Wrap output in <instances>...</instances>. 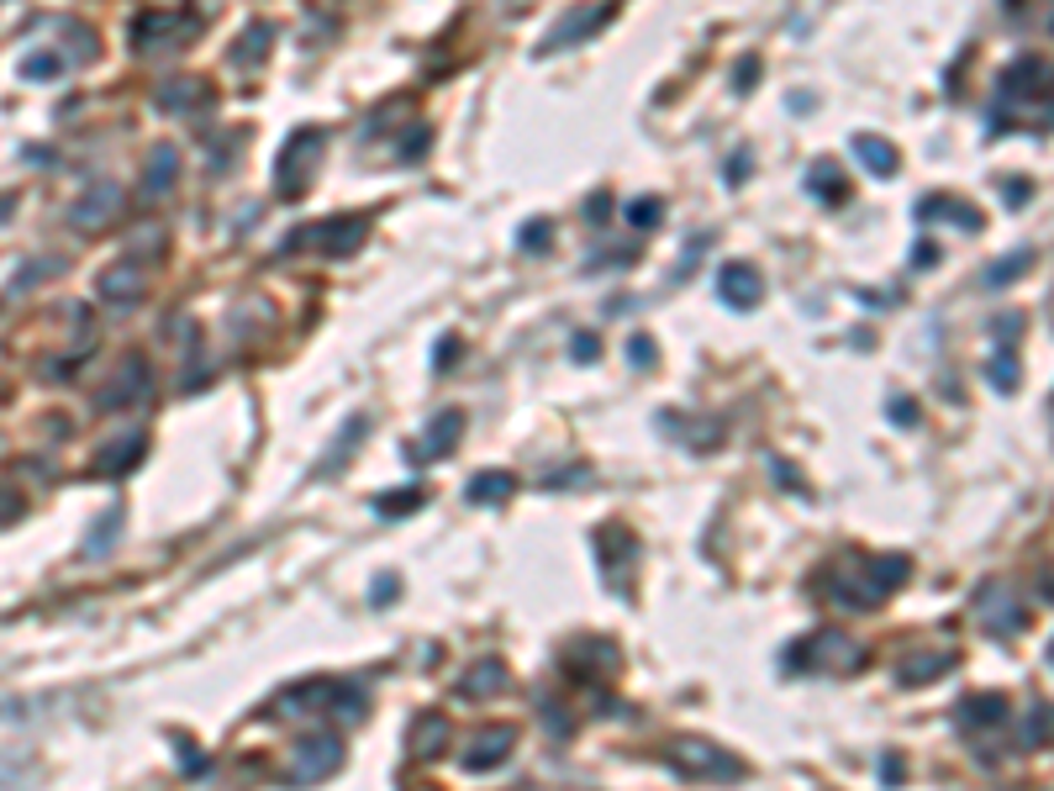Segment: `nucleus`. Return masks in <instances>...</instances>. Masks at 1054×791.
<instances>
[{
    "label": "nucleus",
    "mask_w": 1054,
    "mask_h": 791,
    "mask_svg": "<svg viewBox=\"0 0 1054 791\" xmlns=\"http://www.w3.org/2000/svg\"><path fill=\"white\" fill-rule=\"evenodd\" d=\"M902 581H913V560L907 554H849V560H838L822 575L828 596H834L838 607H855V612L880 607Z\"/></svg>",
    "instance_id": "1"
},
{
    "label": "nucleus",
    "mask_w": 1054,
    "mask_h": 791,
    "mask_svg": "<svg viewBox=\"0 0 1054 791\" xmlns=\"http://www.w3.org/2000/svg\"><path fill=\"white\" fill-rule=\"evenodd\" d=\"M322 148H327V132H322V127H296L290 138L279 142V154H275V196L279 201H301V196H306V185L317 180Z\"/></svg>",
    "instance_id": "2"
},
{
    "label": "nucleus",
    "mask_w": 1054,
    "mask_h": 791,
    "mask_svg": "<svg viewBox=\"0 0 1054 791\" xmlns=\"http://www.w3.org/2000/svg\"><path fill=\"white\" fill-rule=\"evenodd\" d=\"M664 760H670L686 781H707V787H738V781L749 775L743 760L728 754L722 744H712V739H676V744L664 750Z\"/></svg>",
    "instance_id": "3"
},
{
    "label": "nucleus",
    "mask_w": 1054,
    "mask_h": 791,
    "mask_svg": "<svg viewBox=\"0 0 1054 791\" xmlns=\"http://www.w3.org/2000/svg\"><path fill=\"white\" fill-rule=\"evenodd\" d=\"M364 238H370V217L343 211V217H327V223H312V227H301V233H290L285 248H317L322 259H348Z\"/></svg>",
    "instance_id": "4"
},
{
    "label": "nucleus",
    "mask_w": 1054,
    "mask_h": 791,
    "mask_svg": "<svg viewBox=\"0 0 1054 791\" xmlns=\"http://www.w3.org/2000/svg\"><path fill=\"white\" fill-rule=\"evenodd\" d=\"M200 32V17L190 11H138L132 17V48L138 53H175Z\"/></svg>",
    "instance_id": "5"
},
{
    "label": "nucleus",
    "mask_w": 1054,
    "mask_h": 791,
    "mask_svg": "<svg viewBox=\"0 0 1054 791\" xmlns=\"http://www.w3.org/2000/svg\"><path fill=\"white\" fill-rule=\"evenodd\" d=\"M786 665H817V670H859L865 665V644H855L849 633H812L807 644H796L786 654Z\"/></svg>",
    "instance_id": "6"
},
{
    "label": "nucleus",
    "mask_w": 1054,
    "mask_h": 791,
    "mask_svg": "<svg viewBox=\"0 0 1054 791\" xmlns=\"http://www.w3.org/2000/svg\"><path fill=\"white\" fill-rule=\"evenodd\" d=\"M343 765V739L333 729L322 733H306L296 744V754H290V781L296 787H312V781H327V775Z\"/></svg>",
    "instance_id": "7"
},
{
    "label": "nucleus",
    "mask_w": 1054,
    "mask_h": 791,
    "mask_svg": "<svg viewBox=\"0 0 1054 791\" xmlns=\"http://www.w3.org/2000/svg\"><path fill=\"white\" fill-rule=\"evenodd\" d=\"M148 396H154V369H148L142 354H127L117 375H111V386L96 396V406L100 412H127V406H142Z\"/></svg>",
    "instance_id": "8"
},
{
    "label": "nucleus",
    "mask_w": 1054,
    "mask_h": 791,
    "mask_svg": "<svg viewBox=\"0 0 1054 791\" xmlns=\"http://www.w3.org/2000/svg\"><path fill=\"white\" fill-rule=\"evenodd\" d=\"M96 290H100V301L111 306V312H132V306L148 296V264L142 259H117V264H106L100 269V280H96Z\"/></svg>",
    "instance_id": "9"
},
{
    "label": "nucleus",
    "mask_w": 1054,
    "mask_h": 791,
    "mask_svg": "<svg viewBox=\"0 0 1054 791\" xmlns=\"http://www.w3.org/2000/svg\"><path fill=\"white\" fill-rule=\"evenodd\" d=\"M117 211H121V185L117 180H90L80 201L69 206V223L80 227V233H96V227H106Z\"/></svg>",
    "instance_id": "10"
},
{
    "label": "nucleus",
    "mask_w": 1054,
    "mask_h": 791,
    "mask_svg": "<svg viewBox=\"0 0 1054 791\" xmlns=\"http://www.w3.org/2000/svg\"><path fill=\"white\" fill-rule=\"evenodd\" d=\"M607 21H612V6H585V11H570V17H559V21H554V32H549V38L538 42V53L549 59V53H559L564 42L575 48V42H585L591 32H601Z\"/></svg>",
    "instance_id": "11"
},
{
    "label": "nucleus",
    "mask_w": 1054,
    "mask_h": 791,
    "mask_svg": "<svg viewBox=\"0 0 1054 791\" xmlns=\"http://www.w3.org/2000/svg\"><path fill=\"white\" fill-rule=\"evenodd\" d=\"M512 750H518V729H512V723H491V729H480L475 739H470L464 771H496Z\"/></svg>",
    "instance_id": "12"
},
{
    "label": "nucleus",
    "mask_w": 1054,
    "mask_h": 791,
    "mask_svg": "<svg viewBox=\"0 0 1054 791\" xmlns=\"http://www.w3.org/2000/svg\"><path fill=\"white\" fill-rule=\"evenodd\" d=\"M717 296L728 306H738V312H755L759 301H765V280H759L755 264H722V275H717Z\"/></svg>",
    "instance_id": "13"
},
{
    "label": "nucleus",
    "mask_w": 1054,
    "mask_h": 791,
    "mask_svg": "<svg viewBox=\"0 0 1054 791\" xmlns=\"http://www.w3.org/2000/svg\"><path fill=\"white\" fill-rule=\"evenodd\" d=\"M975 607H981V623H986L992 633H1002V639H1007V633H1017L1023 623H1028V607H1023L1017 596H1007L1002 586H986V591H981V602H975Z\"/></svg>",
    "instance_id": "14"
},
{
    "label": "nucleus",
    "mask_w": 1054,
    "mask_h": 791,
    "mask_svg": "<svg viewBox=\"0 0 1054 791\" xmlns=\"http://www.w3.org/2000/svg\"><path fill=\"white\" fill-rule=\"evenodd\" d=\"M459 427H464V412H459V406H449V412H439V417L427 423V438H422V444H412L406 454H412V459H439V454H449V448L459 444Z\"/></svg>",
    "instance_id": "15"
},
{
    "label": "nucleus",
    "mask_w": 1054,
    "mask_h": 791,
    "mask_svg": "<svg viewBox=\"0 0 1054 791\" xmlns=\"http://www.w3.org/2000/svg\"><path fill=\"white\" fill-rule=\"evenodd\" d=\"M142 448H148V433H121L96 454V469L100 475H127V469H138Z\"/></svg>",
    "instance_id": "16"
},
{
    "label": "nucleus",
    "mask_w": 1054,
    "mask_h": 791,
    "mask_svg": "<svg viewBox=\"0 0 1054 791\" xmlns=\"http://www.w3.org/2000/svg\"><path fill=\"white\" fill-rule=\"evenodd\" d=\"M501 691H506V665L501 660H475V665L464 670V681H459V696H470V702L501 696Z\"/></svg>",
    "instance_id": "17"
},
{
    "label": "nucleus",
    "mask_w": 1054,
    "mask_h": 791,
    "mask_svg": "<svg viewBox=\"0 0 1054 791\" xmlns=\"http://www.w3.org/2000/svg\"><path fill=\"white\" fill-rule=\"evenodd\" d=\"M1002 718H1007V702H1002V696H986V691H981V696H965V702H959V712H955V723L965 733L1002 729Z\"/></svg>",
    "instance_id": "18"
},
{
    "label": "nucleus",
    "mask_w": 1054,
    "mask_h": 791,
    "mask_svg": "<svg viewBox=\"0 0 1054 791\" xmlns=\"http://www.w3.org/2000/svg\"><path fill=\"white\" fill-rule=\"evenodd\" d=\"M175 175H179V148H175V142H154V154H148V175H142V190H148V196H169V190H175Z\"/></svg>",
    "instance_id": "19"
},
{
    "label": "nucleus",
    "mask_w": 1054,
    "mask_h": 791,
    "mask_svg": "<svg viewBox=\"0 0 1054 791\" xmlns=\"http://www.w3.org/2000/svg\"><path fill=\"white\" fill-rule=\"evenodd\" d=\"M855 159L876 175V180H892L896 175V164H902V154H896L886 138H876V132H859L855 138Z\"/></svg>",
    "instance_id": "20"
},
{
    "label": "nucleus",
    "mask_w": 1054,
    "mask_h": 791,
    "mask_svg": "<svg viewBox=\"0 0 1054 791\" xmlns=\"http://www.w3.org/2000/svg\"><path fill=\"white\" fill-rule=\"evenodd\" d=\"M443 744H449V723H443L439 712H422L412 739H406V754L412 760H433V754H443Z\"/></svg>",
    "instance_id": "21"
},
{
    "label": "nucleus",
    "mask_w": 1054,
    "mask_h": 791,
    "mask_svg": "<svg viewBox=\"0 0 1054 791\" xmlns=\"http://www.w3.org/2000/svg\"><path fill=\"white\" fill-rule=\"evenodd\" d=\"M269 42H275V27H269V21H248V32H243L238 48H233V63H238V69H259L264 53H269Z\"/></svg>",
    "instance_id": "22"
},
{
    "label": "nucleus",
    "mask_w": 1054,
    "mask_h": 791,
    "mask_svg": "<svg viewBox=\"0 0 1054 791\" xmlns=\"http://www.w3.org/2000/svg\"><path fill=\"white\" fill-rule=\"evenodd\" d=\"M512 491H518V481H512L506 469H491V475H475V481H470V491H464V496H470L475 507H480V502H485V507H501V502H506Z\"/></svg>",
    "instance_id": "23"
},
{
    "label": "nucleus",
    "mask_w": 1054,
    "mask_h": 791,
    "mask_svg": "<svg viewBox=\"0 0 1054 791\" xmlns=\"http://www.w3.org/2000/svg\"><path fill=\"white\" fill-rule=\"evenodd\" d=\"M570 665H597L601 675H612L617 670V644H607V639H580L575 650H570Z\"/></svg>",
    "instance_id": "24"
},
{
    "label": "nucleus",
    "mask_w": 1054,
    "mask_h": 791,
    "mask_svg": "<svg viewBox=\"0 0 1054 791\" xmlns=\"http://www.w3.org/2000/svg\"><path fill=\"white\" fill-rule=\"evenodd\" d=\"M949 665H955V654H917V660H902V681H907V686H928V681L944 675Z\"/></svg>",
    "instance_id": "25"
},
{
    "label": "nucleus",
    "mask_w": 1054,
    "mask_h": 791,
    "mask_svg": "<svg viewBox=\"0 0 1054 791\" xmlns=\"http://www.w3.org/2000/svg\"><path fill=\"white\" fill-rule=\"evenodd\" d=\"M807 190H812V196H822V201H844L838 164H812V175H807Z\"/></svg>",
    "instance_id": "26"
},
{
    "label": "nucleus",
    "mask_w": 1054,
    "mask_h": 791,
    "mask_svg": "<svg viewBox=\"0 0 1054 791\" xmlns=\"http://www.w3.org/2000/svg\"><path fill=\"white\" fill-rule=\"evenodd\" d=\"M412 507H422V486L385 491V496H375V512H380V517H406Z\"/></svg>",
    "instance_id": "27"
},
{
    "label": "nucleus",
    "mask_w": 1054,
    "mask_h": 791,
    "mask_svg": "<svg viewBox=\"0 0 1054 791\" xmlns=\"http://www.w3.org/2000/svg\"><path fill=\"white\" fill-rule=\"evenodd\" d=\"M628 223H633L638 233L659 227V223H664V201H659V196H638V201L628 206Z\"/></svg>",
    "instance_id": "28"
},
{
    "label": "nucleus",
    "mask_w": 1054,
    "mask_h": 791,
    "mask_svg": "<svg viewBox=\"0 0 1054 791\" xmlns=\"http://www.w3.org/2000/svg\"><path fill=\"white\" fill-rule=\"evenodd\" d=\"M196 90H206V85H196V80H169V85H159V106H164V111H185V106L196 101Z\"/></svg>",
    "instance_id": "29"
},
{
    "label": "nucleus",
    "mask_w": 1054,
    "mask_h": 791,
    "mask_svg": "<svg viewBox=\"0 0 1054 791\" xmlns=\"http://www.w3.org/2000/svg\"><path fill=\"white\" fill-rule=\"evenodd\" d=\"M917 211H944V217H955L965 233H975V227H981V217H975L971 206H965V201H944V196H928V201L917 206Z\"/></svg>",
    "instance_id": "30"
},
{
    "label": "nucleus",
    "mask_w": 1054,
    "mask_h": 791,
    "mask_svg": "<svg viewBox=\"0 0 1054 791\" xmlns=\"http://www.w3.org/2000/svg\"><path fill=\"white\" fill-rule=\"evenodd\" d=\"M1028 264H1034V254H1007V259L996 264V269H986V285H992V290H1002V285H1013L1017 275L1028 269Z\"/></svg>",
    "instance_id": "31"
},
{
    "label": "nucleus",
    "mask_w": 1054,
    "mask_h": 791,
    "mask_svg": "<svg viewBox=\"0 0 1054 791\" xmlns=\"http://www.w3.org/2000/svg\"><path fill=\"white\" fill-rule=\"evenodd\" d=\"M992 386L996 390H1017V354L1007 344L996 348V359H992Z\"/></svg>",
    "instance_id": "32"
},
{
    "label": "nucleus",
    "mask_w": 1054,
    "mask_h": 791,
    "mask_svg": "<svg viewBox=\"0 0 1054 791\" xmlns=\"http://www.w3.org/2000/svg\"><path fill=\"white\" fill-rule=\"evenodd\" d=\"M117 527H121V512L111 507V517H100L96 533L85 538V554H90V560H100V544H111V538H117Z\"/></svg>",
    "instance_id": "33"
},
{
    "label": "nucleus",
    "mask_w": 1054,
    "mask_h": 791,
    "mask_svg": "<svg viewBox=\"0 0 1054 791\" xmlns=\"http://www.w3.org/2000/svg\"><path fill=\"white\" fill-rule=\"evenodd\" d=\"M364 427H370V423H364V417H354V423H348V433H343V438H338V448H333V459L322 465V475H338V459H343V454H348V448L358 444V438H364Z\"/></svg>",
    "instance_id": "34"
},
{
    "label": "nucleus",
    "mask_w": 1054,
    "mask_h": 791,
    "mask_svg": "<svg viewBox=\"0 0 1054 791\" xmlns=\"http://www.w3.org/2000/svg\"><path fill=\"white\" fill-rule=\"evenodd\" d=\"M63 59H53V53H32V59H21V75L27 80H42V75H59Z\"/></svg>",
    "instance_id": "35"
},
{
    "label": "nucleus",
    "mask_w": 1054,
    "mask_h": 791,
    "mask_svg": "<svg viewBox=\"0 0 1054 791\" xmlns=\"http://www.w3.org/2000/svg\"><path fill=\"white\" fill-rule=\"evenodd\" d=\"M21 512H27V502H21V491L0 486V527H6V523H17Z\"/></svg>",
    "instance_id": "36"
},
{
    "label": "nucleus",
    "mask_w": 1054,
    "mask_h": 791,
    "mask_svg": "<svg viewBox=\"0 0 1054 791\" xmlns=\"http://www.w3.org/2000/svg\"><path fill=\"white\" fill-rule=\"evenodd\" d=\"M179 754H185V765H179L185 775H206V754H200L196 744H185V739H179Z\"/></svg>",
    "instance_id": "37"
},
{
    "label": "nucleus",
    "mask_w": 1054,
    "mask_h": 791,
    "mask_svg": "<svg viewBox=\"0 0 1054 791\" xmlns=\"http://www.w3.org/2000/svg\"><path fill=\"white\" fill-rule=\"evenodd\" d=\"M522 248H549V223L522 227Z\"/></svg>",
    "instance_id": "38"
},
{
    "label": "nucleus",
    "mask_w": 1054,
    "mask_h": 791,
    "mask_svg": "<svg viewBox=\"0 0 1054 791\" xmlns=\"http://www.w3.org/2000/svg\"><path fill=\"white\" fill-rule=\"evenodd\" d=\"M628 359H633L638 369L649 365V359H654V348H649V338H628Z\"/></svg>",
    "instance_id": "39"
},
{
    "label": "nucleus",
    "mask_w": 1054,
    "mask_h": 791,
    "mask_svg": "<svg viewBox=\"0 0 1054 791\" xmlns=\"http://www.w3.org/2000/svg\"><path fill=\"white\" fill-rule=\"evenodd\" d=\"M391 591H396V575H380L375 581V607H391V602H396Z\"/></svg>",
    "instance_id": "40"
},
{
    "label": "nucleus",
    "mask_w": 1054,
    "mask_h": 791,
    "mask_svg": "<svg viewBox=\"0 0 1054 791\" xmlns=\"http://www.w3.org/2000/svg\"><path fill=\"white\" fill-rule=\"evenodd\" d=\"M575 359H580V365H591V359H597V338H591V333H580V338H575Z\"/></svg>",
    "instance_id": "41"
},
{
    "label": "nucleus",
    "mask_w": 1054,
    "mask_h": 791,
    "mask_svg": "<svg viewBox=\"0 0 1054 791\" xmlns=\"http://www.w3.org/2000/svg\"><path fill=\"white\" fill-rule=\"evenodd\" d=\"M892 417H896V423H917V406L902 402V396H892Z\"/></svg>",
    "instance_id": "42"
},
{
    "label": "nucleus",
    "mask_w": 1054,
    "mask_h": 791,
    "mask_svg": "<svg viewBox=\"0 0 1054 791\" xmlns=\"http://www.w3.org/2000/svg\"><path fill=\"white\" fill-rule=\"evenodd\" d=\"M607 206H612V201H607V196H591V206H585L591 217H585V223H591V227H601V223H607Z\"/></svg>",
    "instance_id": "43"
},
{
    "label": "nucleus",
    "mask_w": 1054,
    "mask_h": 791,
    "mask_svg": "<svg viewBox=\"0 0 1054 791\" xmlns=\"http://www.w3.org/2000/svg\"><path fill=\"white\" fill-rule=\"evenodd\" d=\"M433 359H439V365H454V359H459V338H443Z\"/></svg>",
    "instance_id": "44"
},
{
    "label": "nucleus",
    "mask_w": 1054,
    "mask_h": 791,
    "mask_svg": "<svg viewBox=\"0 0 1054 791\" xmlns=\"http://www.w3.org/2000/svg\"><path fill=\"white\" fill-rule=\"evenodd\" d=\"M743 169H749V154H733V164H728V180H743Z\"/></svg>",
    "instance_id": "45"
},
{
    "label": "nucleus",
    "mask_w": 1054,
    "mask_h": 791,
    "mask_svg": "<svg viewBox=\"0 0 1054 791\" xmlns=\"http://www.w3.org/2000/svg\"><path fill=\"white\" fill-rule=\"evenodd\" d=\"M755 75H759V63L749 59V63H743V69H738V75H733V85H755Z\"/></svg>",
    "instance_id": "46"
},
{
    "label": "nucleus",
    "mask_w": 1054,
    "mask_h": 791,
    "mask_svg": "<svg viewBox=\"0 0 1054 791\" xmlns=\"http://www.w3.org/2000/svg\"><path fill=\"white\" fill-rule=\"evenodd\" d=\"M938 259V254H934V244H917V269H928V264H934Z\"/></svg>",
    "instance_id": "47"
},
{
    "label": "nucleus",
    "mask_w": 1054,
    "mask_h": 791,
    "mask_svg": "<svg viewBox=\"0 0 1054 791\" xmlns=\"http://www.w3.org/2000/svg\"><path fill=\"white\" fill-rule=\"evenodd\" d=\"M1050 660H1054V650H1050Z\"/></svg>",
    "instance_id": "48"
}]
</instances>
